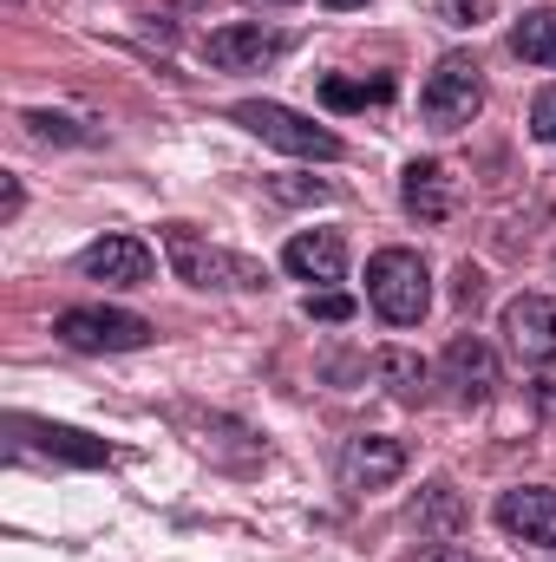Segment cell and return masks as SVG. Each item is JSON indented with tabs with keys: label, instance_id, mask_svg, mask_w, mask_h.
I'll return each instance as SVG.
<instances>
[{
	"label": "cell",
	"instance_id": "obj_8",
	"mask_svg": "<svg viewBox=\"0 0 556 562\" xmlns=\"http://www.w3.org/2000/svg\"><path fill=\"white\" fill-rule=\"evenodd\" d=\"M288 46H294V40H288L281 26H216V33L203 40V53H210L216 72H263V66H276Z\"/></svg>",
	"mask_w": 556,
	"mask_h": 562
},
{
	"label": "cell",
	"instance_id": "obj_5",
	"mask_svg": "<svg viewBox=\"0 0 556 562\" xmlns=\"http://www.w3.org/2000/svg\"><path fill=\"white\" fill-rule=\"evenodd\" d=\"M53 334L73 353H138V347H151V321L125 314V307H66L53 321Z\"/></svg>",
	"mask_w": 556,
	"mask_h": 562
},
{
	"label": "cell",
	"instance_id": "obj_15",
	"mask_svg": "<svg viewBox=\"0 0 556 562\" xmlns=\"http://www.w3.org/2000/svg\"><path fill=\"white\" fill-rule=\"evenodd\" d=\"M413 524H419V537H432V543H452L458 530H465V497L438 477V484H425L419 491V504H413Z\"/></svg>",
	"mask_w": 556,
	"mask_h": 562
},
{
	"label": "cell",
	"instance_id": "obj_13",
	"mask_svg": "<svg viewBox=\"0 0 556 562\" xmlns=\"http://www.w3.org/2000/svg\"><path fill=\"white\" fill-rule=\"evenodd\" d=\"M400 203H407V216H419V223H445V216H452V177H445L438 157H413V164H407Z\"/></svg>",
	"mask_w": 556,
	"mask_h": 562
},
{
	"label": "cell",
	"instance_id": "obj_12",
	"mask_svg": "<svg viewBox=\"0 0 556 562\" xmlns=\"http://www.w3.org/2000/svg\"><path fill=\"white\" fill-rule=\"evenodd\" d=\"M86 281H105V288H144L151 281V249L138 236H99L86 256H79Z\"/></svg>",
	"mask_w": 556,
	"mask_h": 562
},
{
	"label": "cell",
	"instance_id": "obj_1",
	"mask_svg": "<svg viewBox=\"0 0 556 562\" xmlns=\"http://www.w3.org/2000/svg\"><path fill=\"white\" fill-rule=\"evenodd\" d=\"M164 262H170V276L190 281V288H230V294H256V288H269V269H263V262L203 243L190 223H170V229H164Z\"/></svg>",
	"mask_w": 556,
	"mask_h": 562
},
{
	"label": "cell",
	"instance_id": "obj_14",
	"mask_svg": "<svg viewBox=\"0 0 556 562\" xmlns=\"http://www.w3.org/2000/svg\"><path fill=\"white\" fill-rule=\"evenodd\" d=\"M7 431H20V438H33L40 451H53V458H66V464H112V445H105V438H86V431H73V425L7 419Z\"/></svg>",
	"mask_w": 556,
	"mask_h": 562
},
{
	"label": "cell",
	"instance_id": "obj_17",
	"mask_svg": "<svg viewBox=\"0 0 556 562\" xmlns=\"http://www.w3.org/2000/svg\"><path fill=\"white\" fill-rule=\"evenodd\" d=\"M511 53L531 59V66H556V7H531L511 26Z\"/></svg>",
	"mask_w": 556,
	"mask_h": 562
},
{
	"label": "cell",
	"instance_id": "obj_9",
	"mask_svg": "<svg viewBox=\"0 0 556 562\" xmlns=\"http://www.w3.org/2000/svg\"><path fill=\"white\" fill-rule=\"evenodd\" d=\"M438 373H445V386H452L458 406H485V400L498 393V353H491L478 334H452Z\"/></svg>",
	"mask_w": 556,
	"mask_h": 562
},
{
	"label": "cell",
	"instance_id": "obj_23",
	"mask_svg": "<svg viewBox=\"0 0 556 562\" xmlns=\"http://www.w3.org/2000/svg\"><path fill=\"white\" fill-rule=\"evenodd\" d=\"M531 132L544 144H556V86H544V92L531 99Z\"/></svg>",
	"mask_w": 556,
	"mask_h": 562
},
{
	"label": "cell",
	"instance_id": "obj_28",
	"mask_svg": "<svg viewBox=\"0 0 556 562\" xmlns=\"http://www.w3.org/2000/svg\"><path fill=\"white\" fill-rule=\"evenodd\" d=\"M327 7H334V13H347V7H367V0H327Z\"/></svg>",
	"mask_w": 556,
	"mask_h": 562
},
{
	"label": "cell",
	"instance_id": "obj_19",
	"mask_svg": "<svg viewBox=\"0 0 556 562\" xmlns=\"http://www.w3.org/2000/svg\"><path fill=\"white\" fill-rule=\"evenodd\" d=\"M20 125H26L33 138H46V144H92L99 138V132H86L79 119H59V112H26Z\"/></svg>",
	"mask_w": 556,
	"mask_h": 562
},
{
	"label": "cell",
	"instance_id": "obj_4",
	"mask_svg": "<svg viewBox=\"0 0 556 562\" xmlns=\"http://www.w3.org/2000/svg\"><path fill=\"white\" fill-rule=\"evenodd\" d=\"M478 105H485L478 59H471V53H445V59L432 66V79H425V92H419L425 125H432V132H465V125L478 119Z\"/></svg>",
	"mask_w": 556,
	"mask_h": 562
},
{
	"label": "cell",
	"instance_id": "obj_6",
	"mask_svg": "<svg viewBox=\"0 0 556 562\" xmlns=\"http://www.w3.org/2000/svg\"><path fill=\"white\" fill-rule=\"evenodd\" d=\"M400 471H407V445H400V438H387V431H360V438H347V445H341V484H347L354 497L387 491Z\"/></svg>",
	"mask_w": 556,
	"mask_h": 562
},
{
	"label": "cell",
	"instance_id": "obj_20",
	"mask_svg": "<svg viewBox=\"0 0 556 562\" xmlns=\"http://www.w3.org/2000/svg\"><path fill=\"white\" fill-rule=\"evenodd\" d=\"M301 314H308V321H354V294L321 288V294H308V301H301Z\"/></svg>",
	"mask_w": 556,
	"mask_h": 562
},
{
	"label": "cell",
	"instance_id": "obj_26",
	"mask_svg": "<svg viewBox=\"0 0 556 562\" xmlns=\"http://www.w3.org/2000/svg\"><path fill=\"white\" fill-rule=\"evenodd\" d=\"M13 216H20V183L7 177V190H0V223H13Z\"/></svg>",
	"mask_w": 556,
	"mask_h": 562
},
{
	"label": "cell",
	"instance_id": "obj_11",
	"mask_svg": "<svg viewBox=\"0 0 556 562\" xmlns=\"http://www.w3.org/2000/svg\"><path fill=\"white\" fill-rule=\"evenodd\" d=\"M281 269H288L294 281H321V288H334V281L347 276V243H341V229H301V236H288Z\"/></svg>",
	"mask_w": 556,
	"mask_h": 562
},
{
	"label": "cell",
	"instance_id": "obj_16",
	"mask_svg": "<svg viewBox=\"0 0 556 562\" xmlns=\"http://www.w3.org/2000/svg\"><path fill=\"white\" fill-rule=\"evenodd\" d=\"M374 367H380V386H387L400 406H419V400H425V380H432V367L419 360L413 347H380V360H374Z\"/></svg>",
	"mask_w": 556,
	"mask_h": 562
},
{
	"label": "cell",
	"instance_id": "obj_7",
	"mask_svg": "<svg viewBox=\"0 0 556 562\" xmlns=\"http://www.w3.org/2000/svg\"><path fill=\"white\" fill-rule=\"evenodd\" d=\"M504 347L524 367H556V301L551 294H518L504 307Z\"/></svg>",
	"mask_w": 556,
	"mask_h": 562
},
{
	"label": "cell",
	"instance_id": "obj_10",
	"mask_svg": "<svg viewBox=\"0 0 556 562\" xmlns=\"http://www.w3.org/2000/svg\"><path fill=\"white\" fill-rule=\"evenodd\" d=\"M491 517H498L504 537L537 543V550H556V491H544V484H518V491H504V497L491 504Z\"/></svg>",
	"mask_w": 556,
	"mask_h": 562
},
{
	"label": "cell",
	"instance_id": "obj_2",
	"mask_svg": "<svg viewBox=\"0 0 556 562\" xmlns=\"http://www.w3.org/2000/svg\"><path fill=\"white\" fill-rule=\"evenodd\" d=\"M367 301H374V314L393 321V327L425 321V307H432V276H425V262H419L413 249H380V256L367 262Z\"/></svg>",
	"mask_w": 556,
	"mask_h": 562
},
{
	"label": "cell",
	"instance_id": "obj_3",
	"mask_svg": "<svg viewBox=\"0 0 556 562\" xmlns=\"http://www.w3.org/2000/svg\"><path fill=\"white\" fill-rule=\"evenodd\" d=\"M230 119H236L243 132H256L263 144L288 150V157H308V164H334V157H341V138H334L327 125L288 112V105H276V99H243V105H230Z\"/></svg>",
	"mask_w": 556,
	"mask_h": 562
},
{
	"label": "cell",
	"instance_id": "obj_25",
	"mask_svg": "<svg viewBox=\"0 0 556 562\" xmlns=\"http://www.w3.org/2000/svg\"><path fill=\"white\" fill-rule=\"evenodd\" d=\"M413 562H478L471 550H452V543H432V550H419Z\"/></svg>",
	"mask_w": 556,
	"mask_h": 562
},
{
	"label": "cell",
	"instance_id": "obj_27",
	"mask_svg": "<svg viewBox=\"0 0 556 562\" xmlns=\"http://www.w3.org/2000/svg\"><path fill=\"white\" fill-rule=\"evenodd\" d=\"M537 406L556 419V380H537Z\"/></svg>",
	"mask_w": 556,
	"mask_h": 562
},
{
	"label": "cell",
	"instance_id": "obj_22",
	"mask_svg": "<svg viewBox=\"0 0 556 562\" xmlns=\"http://www.w3.org/2000/svg\"><path fill=\"white\" fill-rule=\"evenodd\" d=\"M276 196L281 203H327L334 190L327 183H308V177H276Z\"/></svg>",
	"mask_w": 556,
	"mask_h": 562
},
{
	"label": "cell",
	"instance_id": "obj_21",
	"mask_svg": "<svg viewBox=\"0 0 556 562\" xmlns=\"http://www.w3.org/2000/svg\"><path fill=\"white\" fill-rule=\"evenodd\" d=\"M491 7H498V0H438V13H445L452 26H485Z\"/></svg>",
	"mask_w": 556,
	"mask_h": 562
},
{
	"label": "cell",
	"instance_id": "obj_24",
	"mask_svg": "<svg viewBox=\"0 0 556 562\" xmlns=\"http://www.w3.org/2000/svg\"><path fill=\"white\" fill-rule=\"evenodd\" d=\"M452 301H458V307H478V301H485V269L465 262V269L452 276Z\"/></svg>",
	"mask_w": 556,
	"mask_h": 562
},
{
	"label": "cell",
	"instance_id": "obj_18",
	"mask_svg": "<svg viewBox=\"0 0 556 562\" xmlns=\"http://www.w3.org/2000/svg\"><path fill=\"white\" fill-rule=\"evenodd\" d=\"M393 99V79L380 72V79H321V105H334V112H360V105H387Z\"/></svg>",
	"mask_w": 556,
	"mask_h": 562
}]
</instances>
